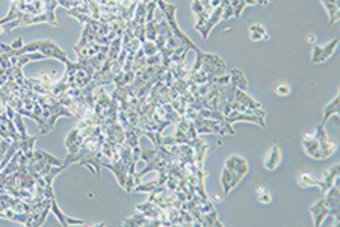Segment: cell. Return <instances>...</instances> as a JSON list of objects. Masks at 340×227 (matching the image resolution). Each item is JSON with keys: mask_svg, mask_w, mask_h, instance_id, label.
Instances as JSON below:
<instances>
[{"mask_svg": "<svg viewBox=\"0 0 340 227\" xmlns=\"http://www.w3.org/2000/svg\"><path fill=\"white\" fill-rule=\"evenodd\" d=\"M157 5L160 7L162 13H163V16H165V20H166V23H168V26H169V31H171V34H173L183 46H186L189 50H195L197 46L186 37L185 32H182V29H180L179 25H177V20H176L177 7H176V5H171V4H166L165 0H157Z\"/></svg>", "mask_w": 340, "mask_h": 227, "instance_id": "2", "label": "cell"}, {"mask_svg": "<svg viewBox=\"0 0 340 227\" xmlns=\"http://www.w3.org/2000/svg\"><path fill=\"white\" fill-rule=\"evenodd\" d=\"M298 185L301 188H311V186H319L320 180L316 179L314 176H311L310 173H302L298 176Z\"/></svg>", "mask_w": 340, "mask_h": 227, "instance_id": "21", "label": "cell"}, {"mask_svg": "<svg viewBox=\"0 0 340 227\" xmlns=\"http://www.w3.org/2000/svg\"><path fill=\"white\" fill-rule=\"evenodd\" d=\"M197 53V59L195 64L192 67V70L188 73V81L192 84H206L210 82L212 79L218 78V76L225 74L227 71V65L225 62L213 53H206L203 50H200L198 47L194 50Z\"/></svg>", "mask_w": 340, "mask_h": 227, "instance_id": "1", "label": "cell"}, {"mask_svg": "<svg viewBox=\"0 0 340 227\" xmlns=\"http://www.w3.org/2000/svg\"><path fill=\"white\" fill-rule=\"evenodd\" d=\"M225 167L230 168V170H234L240 174H246L248 173V162L242 158V156H237V155H233L230 156L227 161H225Z\"/></svg>", "mask_w": 340, "mask_h": 227, "instance_id": "14", "label": "cell"}, {"mask_svg": "<svg viewBox=\"0 0 340 227\" xmlns=\"http://www.w3.org/2000/svg\"><path fill=\"white\" fill-rule=\"evenodd\" d=\"M102 167L109 168L117 176L118 183L126 189V186H127V177H129V167L121 159H117L114 162H102Z\"/></svg>", "mask_w": 340, "mask_h": 227, "instance_id": "6", "label": "cell"}, {"mask_svg": "<svg viewBox=\"0 0 340 227\" xmlns=\"http://www.w3.org/2000/svg\"><path fill=\"white\" fill-rule=\"evenodd\" d=\"M310 213L313 216V222L316 227H320L323 219L326 218V215H329V209L326 206L325 198H320L319 201H316L313 206H310Z\"/></svg>", "mask_w": 340, "mask_h": 227, "instance_id": "9", "label": "cell"}, {"mask_svg": "<svg viewBox=\"0 0 340 227\" xmlns=\"http://www.w3.org/2000/svg\"><path fill=\"white\" fill-rule=\"evenodd\" d=\"M50 201H52V207H50V210H53V213L58 216V219L61 221V224H62V225L68 227V225H74V224H77V225H83V224H85V221H82V219H76V218H70V216H67V215H65L61 209H59V206H58V203H56L55 197H53Z\"/></svg>", "mask_w": 340, "mask_h": 227, "instance_id": "13", "label": "cell"}, {"mask_svg": "<svg viewBox=\"0 0 340 227\" xmlns=\"http://www.w3.org/2000/svg\"><path fill=\"white\" fill-rule=\"evenodd\" d=\"M228 74H230V84H231V85L237 87V90L246 91L248 82H246V78L243 76L242 71H239V70H231Z\"/></svg>", "mask_w": 340, "mask_h": 227, "instance_id": "18", "label": "cell"}, {"mask_svg": "<svg viewBox=\"0 0 340 227\" xmlns=\"http://www.w3.org/2000/svg\"><path fill=\"white\" fill-rule=\"evenodd\" d=\"M275 91H277V94H278V96H283V97H284V96L290 94V87H289V85H286V84H281V85H278V87H277V90H275Z\"/></svg>", "mask_w": 340, "mask_h": 227, "instance_id": "26", "label": "cell"}, {"mask_svg": "<svg viewBox=\"0 0 340 227\" xmlns=\"http://www.w3.org/2000/svg\"><path fill=\"white\" fill-rule=\"evenodd\" d=\"M257 2L260 4V5H263V7H266V5H269L272 0H257Z\"/></svg>", "mask_w": 340, "mask_h": 227, "instance_id": "30", "label": "cell"}, {"mask_svg": "<svg viewBox=\"0 0 340 227\" xmlns=\"http://www.w3.org/2000/svg\"><path fill=\"white\" fill-rule=\"evenodd\" d=\"M222 14H224V7L222 5H219V7H216L213 11H212V14H210V17L207 19V22L204 23V26L203 28H200L198 29V32L203 35V38L206 40L207 37H209V34L212 32V29L222 20Z\"/></svg>", "mask_w": 340, "mask_h": 227, "instance_id": "8", "label": "cell"}, {"mask_svg": "<svg viewBox=\"0 0 340 227\" xmlns=\"http://www.w3.org/2000/svg\"><path fill=\"white\" fill-rule=\"evenodd\" d=\"M234 100L237 102V103H240L242 106H245V108H262V105L259 103V102H256L254 99H251L245 91H242V90H236V93H234Z\"/></svg>", "mask_w": 340, "mask_h": 227, "instance_id": "17", "label": "cell"}, {"mask_svg": "<svg viewBox=\"0 0 340 227\" xmlns=\"http://www.w3.org/2000/svg\"><path fill=\"white\" fill-rule=\"evenodd\" d=\"M338 173H340V167H338V165H334V167H331L329 170H326V171L323 173V176H322V179H320V185H319L322 194H325V192L337 182Z\"/></svg>", "mask_w": 340, "mask_h": 227, "instance_id": "12", "label": "cell"}, {"mask_svg": "<svg viewBox=\"0 0 340 227\" xmlns=\"http://www.w3.org/2000/svg\"><path fill=\"white\" fill-rule=\"evenodd\" d=\"M338 183L335 182L326 192H325V201H326V206L329 209V215L334 216L335 219V224H338V218H340V207H338V203H340V195H338Z\"/></svg>", "mask_w": 340, "mask_h": 227, "instance_id": "5", "label": "cell"}, {"mask_svg": "<svg viewBox=\"0 0 340 227\" xmlns=\"http://www.w3.org/2000/svg\"><path fill=\"white\" fill-rule=\"evenodd\" d=\"M8 81V76H7V70L0 67V87H2L5 82Z\"/></svg>", "mask_w": 340, "mask_h": 227, "instance_id": "27", "label": "cell"}, {"mask_svg": "<svg viewBox=\"0 0 340 227\" xmlns=\"http://www.w3.org/2000/svg\"><path fill=\"white\" fill-rule=\"evenodd\" d=\"M314 135L320 144V159H328L331 158L334 153H335V150H337V144L334 141L329 139V136L326 135L325 132V124H319L314 130Z\"/></svg>", "mask_w": 340, "mask_h": 227, "instance_id": "3", "label": "cell"}, {"mask_svg": "<svg viewBox=\"0 0 340 227\" xmlns=\"http://www.w3.org/2000/svg\"><path fill=\"white\" fill-rule=\"evenodd\" d=\"M280 162H281V150L277 144H274V147L271 148L269 155L265 161V168L269 171H274L280 165Z\"/></svg>", "mask_w": 340, "mask_h": 227, "instance_id": "15", "label": "cell"}, {"mask_svg": "<svg viewBox=\"0 0 340 227\" xmlns=\"http://www.w3.org/2000/svg\"><path fill=\"white\" fill-rule=\"evenodd\" d=\"M337 44H338V38H334L331 43H328L325 46H313L311 62L313 64H320V62H325L326 59H329L334 55Z\"/></svg>", "mask_w": 340, "mask_h": 227, "instance_id": "4", "label": "cell"}, {"mask_svg": "<svg viewBox=\"0 0 340 227\" xmlns=\"http://www.w3.org/2000/svg\"><path fill=\"white\" fill-rule=\"evenodd\" d=\"M157 32H159V22L154 17L153 20H150V22L145 23V40L156 41Z\"/></svg>", "mask_w": 340, "mask_h": 227, "instance_id": "22", "label": "cell"}, {"mask_svg": "<svg viewBox=\"0 0 340 227\" xmlns=\"http://www.w3.org/2000/svg\"><path fill=\"white\" fill-rule=\"evenodd\" d=\"M22 43H23V41H22V38H17V40H16L13 44H10V46H11L13 49H20V47H23V44H22Z\"/></svg>", "mask_w": 340, "mask_h": 227, "instance_id": "28", "label": "cell"}, {"mask_svg": "<svg viewBox=\"0 0 340 227\" xmlns=\"http://www.w3.org/2000/svg\"><path fill=\"white\" fill-rule=\"evenodd\" d=\"M141 49L144 50V55L145 56H151L154 53H157V46L154 41H150V40H145L142 44H141Z\"/></svg>", "mask_w": 340, "mask_h": 227, "instance_id": "23", "label": "cell"}, {"mask_svg": "<svg viewBox=\"0 0 340 227\" xmlns=\"http://www.w3.org/2000/svg\"><path fill=\"white\" fill-rule=\"evenodd\" d=\"M243 174L234 171V170H230V168H224L222 170V177H221V183H222V188H224V194H228L234 186L239 185V182L242 180Z\"/></svg>", "mask_w": 340, "mask_h": 227, "instance_id": "7", "label": "cell"}, {"mask_svg": "<svg viewBox=\"0 0 340 227\" xmlns=\"http://www.w3.org/2000/svg\"><path fill=\"white\" fill-rule=\"evenodd\" d=\"M338 106H340V96L337 94V96L334 97V100H332L331 103H328V105L323 108V120H322V124H325L331 115H338V114H340Z\"/></svg>", "mask_w": 340, "mask_h": 227, "instance_id": "19", "label": "cell"}, {"mask_svg": "<svg viewBox=\"0 0 340 227\" xmlns=\"http://www.w3.org/2000/svg\"><path fill=\"white\" fill-rule=\"evenodd\" d=\"M257 197H259V201L263 203V204H269L272 201V195L268 189H265L263 186H259L257 188Z\"/></svg>", "mask_w": 340, "mask_h": 227, "instance_id": "24", "label": "cell"}, {"mask_svg": "<svg viewBox=\"0 0 340 227\" xmlns=\"http://www.w3.org/2000/svg\"><path fill=\"white\" fill-rule=\"evenodd\" d=\"M227 118V121L230 123V124H233V123H236V121H251V123H257L259 126H262V127H265L266 124H265V121H263V118H260V117H257V115H252V114H246V112H239V111H230V114L225 117Z\"/></svg>", "mask_w": 340, "mask_h": 227, "instance_id": "11", "label": "cell"}, {"mask_svg": "<svg viewBox=\"0 0 340 227\" xmlns=\"http://www.w3.org/2000/svg\"><path fill=\"white\" fill-rule=\"evenodd\" d=\"M302 147L305 153L313 159H320V144L314 133H307L302 139Z\"/></svg>", "mask_w": 340, "mask_h": 227, "instance_id": "10", "label": "cell"}, {"mask_svg": "<svg viewBox=\"0 0 340 227\" xmlns=\"http://www.w3.org/2000/svg\"><path fill=\"white\" fill-rule=\"evenodd\" d=\"M10 144H11V141H8V139H2V141H0V162H2V159L5 158V153H7Z\"/></svg>", "mask_w": 340, "mask_h": 227, "instance_id": "25", "label": "cell"}, {"mask_svg": "<svg viewBox=\"0 0 340 227\" xmlns=\"http://www.w3.org/2000/svg\"><path fill=\"white\" fill-rule=\"evenodd\" d=\"M249 38L251 41H262V40H268V32L262 25H251L249 26Z\"/></svg>", "mask_w": 340, "mask_h": 227, "instance_id": "20", "label": "cell"}, {"mask_svg": "<svg viewBox=\"0 0 340 227\" xmlns=\"http://www.w3.org/2000/svg\"><path fill=\"white\" fill-rule=\"evenodd\" d=\"M322 5L325 7L328 16H329V25H334L338 22L340 14H338V0H320Z\"/></svg>", "mask_w": 340, "mask_h": 227, "instance_id": "16", "label": "cell"}, {"mask_svg": "<svg viewBox=\"0 0 340 227\" xmlns=\"http://www.w3.org/2000/svg\"><path fill=\"white\" fill-rule=\"evenodd\" d=\"M307 43H310V44H316V35H313V34H310V35H307Z\"/></svg>", "mask_w": 340, "mask_h": 227, "instance_id": "29", "label": "cell"}]
</instances>
